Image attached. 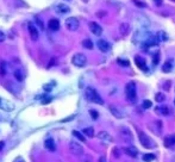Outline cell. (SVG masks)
<instances>
[{"instance_id":"6da1fadb","label":"cell","mask_w":175,"mask_h":162,"mask_svg":"<svg viewBox=\"0 0 175 162\" xmlns=\"http://www.w3.org/2000/svg\"><path fill=\"white\" fill-rule=\"evenodd\" d=\"M85 96H86V99L88 101L95 103V104H99V105H104V100L101 99V97L99 96V93L94 88L87 87L86 91H85Z\"/></svg>"},{"instance_id":"7a4b0ae2","label":"cell","mask_w":175,"mask_h":162,"mask_svg":"<svg viewBox=\"0 0 175 162\" xmlns=\"http://www.w3.org/2000/svg\"><path fill=\"white\" fill-rule=\"evenodd\" d=\"M125 96L130 103H135L137 100V92H136V84L133 81H130L125 86Z\"/></svg>"},{"instance_id":"3957f363","label":"cell","mask_w":175,"mask_h":162,"mask_svg":"<svg viewBox=\"0 0 175 162\" xmlns=\"http://www.w3.org/2000/svg\"><path fill=\"white\" fill-rule=\"evenodd\" d=\"M72 63L75 66V67L81 68V67L86 66V63H87V57H86V55L81 54V53H77V54H75L72 57Z\"/></svg>"},{"instance_id":"277c9868","label":"cell","mask_w":175,"mask_h":162,"mask_svg":"<svg viewBox=\"0 0 175 162\" xmlns=\"http://www.w3.org/2000/svg\"><path fill=\"white\" fill-rule=\"evenodd\" d=\"M138 137H140V141H141V143H142L143 147H145L147 149H153L154 147H155V143H154V141L147 135V134H144L142 131H140V134H138Z\"/></svg>"},{"instance_id":"5b68a950","label":"cell","mask_w":175,"mask_h":162,"mask_svg":"<svg viewBox=\"0 0 175 162\" xmlns=\"http://www.w3.org/2000/svg\"><path fill=\"white\" fill-rule=\"evenodd\" d=\"M80 26V23H79V19L75 18V17H69L67 18L66 21V28L69 30V31H76Z\"/></svg>"},{"instance_id":"8992f818","label":"cell","mask_w":175,"mask_h":162,"mask_svg":"<svg viewBox=\"0 0 175 162\" xmlns=\"http://www.w3.org/2000/svg\"><path fill=\"white\" fill-rule=\"evenodd\" d=\"M69 150H70L72 154H74V155H82V154H84L82 145L76 143V142H74V141L69 142Z\"/></svg>"},{"instance_id":"52a82bcc","label":"cell","mask_w":175,"mask_h":162,"mask_svg":"<svg viewBox=\"0 0 175 162\" xmlns=\"http://www.w3.org/2000/svg\"><path fill=\"white\" fill-rule=\"evenodd\" d=\"M0 110L6 111V112H11V111L14 110V105H13V103H11V101L0 98Z\"/></svg>"},{"instance_id":"ba28073f","label":"cell","mask_w":175,"mask_h":162,"mask_svg":"<svg viewBox=\"0 0 175 162\" xmlns=\"http://www.w3.org/2000/svg\"><path fill=\"white\" fill-rule=\"evenodd\" d=\"M28 29H29V33L31 36V40L36 42L38 40V29H37V26L33 23L29 22L28 23Z\"/></svg>"},{"instance_id":"9c48e42d","label":"cell","mask_w":175,"mask_h":162,"mask_svg":"<svg viewBox=\"0 0 175 162\" xmlns=\"http://www.w3.org/2000/svg\"><path fill=\"white\" fill-rule=\"evenodd\" d=\"M97 45H98L99 50L101 53H109L110 50H111V44L107 41H105V40H99Z\"/></svg>"},{"instance_id":"30bf717a","label":"cell","mask_w":175,"mask_h":162,"mask_svg":"<svg viewBox=\"0 0 175 162\" xmlns=\"http://www.w3.org/2000/svg\"><path fill=\"white\" fill-rule=\"evenodd\" d=\"M89 29H91L92 33L95 35V36H100V35L102 33V28L99 25L98 23H95V22L89 23Z\"/></svg>"},{"instance_id":"8fae6325","label":"cell","mask_w":175,"mask_h":162,"mask_svg":"<svg viewBox=\"0 0 175 162\" xmlns=\"http://www.w3.org/2000/svg\"><path fill=\"white\" fill-rule=\"evenodd\" d=\"M121 138L124 141H126V142H132V140H133L131 131L128 129V128H121Z\"/></svg>"},{"instance_id":"7c38bea8","label":"cell","mask_w":175,"mask_h":162,"mask_svg":"<svg viewBox=\"0 0 175 162\" xmlns=\"http://www.w3.org/2000/svg\"><path fill=\"white\" fill-rule=\"evenodd\" d=\"M110 111H111V113H112L116 118H124V112H123V110H121L119 107H117V106H114V105H111V106H110Z\"/></svg>"},{"instance_id":"4fadbf2b","label":"cell","mask_w":175,"mask_h":162,"mask_svg":"<svg viewBox=\"0 0 175 162\" xmlns=\"http://www.w3.org/2000/svg\"><path fill=\"white\" fill-rule=\"evenodd\" d=\"M135 63L137 65V67L140 68V69H142V70H148V68H147V63H145V60L141 57V56H136L135 57Z\"/></svg>"},{"instance_id":"5bb4252c","label":"cell","mask_w":175,"mask_h":162,"mask_svg":"<svg viewBox=\"0 0 175 162\" xmlns=\"http://www.w3.org/2000/svg\"><path fill=\"white\" fill-rule=\"evenodd\" d=\"M48 28H49V30H51V31H57V30L60 29V22H58V19L51 18V19L48 22Z\"/></svg>"},{"instance_id":"9a60e30c","label":"cell","mask_w":175,"mask_h":162,"mask_svg":"<svg viewBox=\"0 0 175 162\" xmlns=\"http://www.w3.org/2000/svg\"><path fill=\"white\" fill-rule=\"evenodd\" d=\"M55 10H56L57 13H60V14H66V13H68V12L70 11L69 6L66 5V4H58V5H56Z\"/></svg>"},{"instance_id":"2e32d148","label":"cell","mask_w":175,"mask_h":162,"mask_svg":"<svg viewBox=\"0 0 175 162\" xmlns=\"http://www.w3.org/2000/svg\"><path fill=\"white\" fill-rule=\"evenodd\" d=\"M175 144V134L174 135H170V136H167V137H164L163 140V145L164 147H172V145H174Z\"/></svg>"},{"instance_id":"e0dca14e","label":"cell","mask_w":175,"mask_h":162,"mask_svg":"<svg viewBox=\"0 0 175 162\" xmlns=\"http://www.w3.org/2000/svg\"><path fill=\"white\" fill-rule=\"evenodd\" d=\"M98 137L101 141H105V142H112L113 141L112 136L110 135L109 132H106V131H100L98 134Z\"/></svg>"},{"instance_id":"ac0fdd59","label":"cell","mask_w":175,"mask_h":162,"mask_svg":"<svg viewBox=\"0 0 175 162\" xmlns=\"http://www.w3.org/2000/svg\"><path fill=\"white\" fill-rule=\"evenodd\" d=\"M124 151H125L129 156H131V157H137V155H138V150H137V148H136V147H133V145L125 148Z\"/></svg>"},{"instance_id":"d6986e66","label":"cell","mask_w":175,"mask_h":162,"mask_svg":"<svg viewBox=\"0 0 175 162\" xmlns=\"http://www.w3.org/2000/svg\"><path fill=\"white\" fill-rule=\"evenodd\" d=\"M44 145H45V148H47L48 150H50V151L56 150V144H55V141L53 140V138H48V140H45Z\"/></svg>"},{"instance_id":"ffe728a7","label":"cell","mask_w":175,"mask_h":162,"mask_svg":"<svg viewBox=\"0 0 175 162\" xmlns=\"http://www.w3.org/2000/svg\"><path fill=\"white\" fill-rule=\"evenodd\" d=\"M156 112L158 113V115H161V116H168L169 115V108L167 107V106H158V107H156Z\"/></svg>"},{"instance_id":"44dd1931","label":"cell","mask_w":175,"mask_h":162,"mask_svg":"<svg viewBox=\"0 0 175 162\" xmlns=\"http://www.w3.org/2000/svg\"><path fill=\"white\" fill-rule=\"evenodd\" d=\"M119 30H121V33L123 36H125V35H128L129 33V30H130V25L128 24V23H123L121 25V28H119Z\"/></svg>"},{"instance_id":"7402d4cb","label":"cell","mask_w":175,"mask_h":162,"mask_svg":"<svg viewBox=\"0 0 175 162\" xmlns=\"http://www.w3.org/2000/svg\"><path fill=\"white\" fill-rule=\"evenodd\" d=\"M24 76L25 75H24V72H23L22 69H16V70H14V77H16L18 81H20V82L24 81Z\"/></svg>"},{"instance_id":"603a6c76","label":"cell","mask_w":175,"mask_h":162,"mask_svg":"<svg viewBox=\"0 0 175 162\" xmlns=\"http://www.w3.org/2000/svg\"><path fill=\"white\" fill-rule=\"evenodd\" d=\"M82 134L85 135V136H87V137H93L94 136V129L93 128H85V129L82 130Z\"/></svg>"},{"instance_id":"cb8c5ba5","label":"cell","mask_w":175,"mask_h":162,"mask_svg":"<svg viewBox=\"0 0 175 162\" xmlns=\"http://www.w3.org/2000/svg\"><path fill=\"white\" fill-rule=\"evenodd\" d=\"M172 62H169V61H167V62H164L163 67H162V72L164 73H169V72H172Z\"/></svg>"},{"instance_id":"d4e9b609","label":"cell","mask_w":175,"mask_h":162,"mask_svg":"<svg viewBox=\"0 0 175 162\" xmlns=\"http://www.w3.org/2000/svg\"><path fill=\"white\" fill-rule=\"evenodd\" d=\"M82 45H84V48H86V49H93V42L91 41V40H85V41H82Z\"/></svg>"},{"instance_id":"484cf974","label":"cell","mask_w":175,"mask_h":162,"mask_svg":"<svg viewBox=\"0 0 175 162\" xmlns=\"http://www.w3.org/2000/svg\"><path fill=\"white\" fill-rule=\"evenodd\" d=\"M164 99H166V96H164L163 93H161V92H158V93L155 94V100L157 103H162V101H164Z\"/></svg>"},{"instance_id":"4316f807","label":"cell","mask_w":175,"mask_h":162,"mask_svg":"<svg viewBox=\"0 0 175 162\" xmlns=\"http://www.w3.org/2000/svg\"><path fill=\"white\" fill-rule=\"evenodd\" d=\"M155 159V155L154 154H144L143 155V161L144 162H151Z\"/></svg>"},{"instance_id":"83f0119b","label":"cell","mask_w":175,"mask_h":162,"mask_svg":"<svg viewBox=\"0 0 175 162\" xmlns=\"http://www.w3.org/2000/svg\"><path fill=\"white\" fill-rule=\"evenodd\" d=\"M73 135L76 137V138H79V140L81 141V142H85L86 141V138H85V136L81 134V132H79V131H76V130H74L73 131Z\"/></svg>"},{"instance_id":"f1b7e54d","label":"cell","mask_w":175,"mask_h":162,"mask_svg":"<svg viewBox=\"0 0 175 162\" xmlns=\"http://www.w3.org/2000/svg\"><path fill=\"white\" fill-rule=\"evenodd\" d=\"M133 1V4L136 5V6H138V7H147V4L145 2H143V1H140V0H132Z\"/></svg>"},{"instance_id":"f546056e","label":"cell","mask_w":175,"mask_h":162,"mask_svg":"<svg viewBox=\"0 0 175 162\" xmlns=\"http://www.w3.org/2000/svg\"><path fill=\"white\" fill-rule=\"evenodd\" d=\"M117 62L119 63L121 66H124V67H126V66H129V61L128 60H123V58H118L117 60Z\"/></svg>"},{"instance_id":"4dcf8cb0","label":"cell","mask_w":175,"mask_h":162,"mask_svg":"<svg viewBox=\"0 0 175 162\" xmlns=\"http://www.w3.org/2000/svg\"><path fill=\"white\" fill-rule=\"evenodd\" d=\"M151 105H153V104H151L150 100H144V101H143V107L144 108H150Z\"/></svg>"},{"instance_id":"1f68e13d","label":"cell","mask_w":175,"mask_h":162,"mask_svg":"<svg viewBox=\"0 0 175 162\" xmlns=\"http://www.w3.org/2000/svg\"><path fill=\"white\" fill-rule=\"evenodd\" d=\"M89 113H91V116H92V118L93 119H97L98 118V112H97V111H95V110H91V111H89Z\"/></svg>"},{"instance_id":"d6a6232c","label":"cell","mask_w":175,"mask_h":162,"mask_svg":"<svg viewBox=\"0 0 175 162\" xmlns=\"http://www.w3.org/2000/svg\"><path fill=\"white\" fill-rule=\"evenodd\" d=\"M6 70H5V62H1V67H0V74L1 75H5Z\"/></svg>"},{"instance_id":"836d02e7","label":"cell","mask_w":175,"mask_h":162,"mask_svg":"<svg viewBox=\"0 0 175 162\" xmlns=\"http://www.w3.org/2000/svg\"><path fill=\"white\" fill-rule=\"evenodd\" d=\"M36 22H37V24L39 25V28H41V29L43 30V29H44V25H43V23H42V21L39 19V17H36Z\"/></svg>"},{"instance_id":"e575fe53","label":"cell","mask_w":175,"mask_h":162,"mask_svg":"<svg viewBox=\"0 0 175 162\" xmlns=\"http://www.w3.org/2000/svg\"><path fill=\"white\" fill-rule=\"evenodd\" d=\"M158 60H160V55L157 54L156 56H154V60H153L154 65H157V63H158Z\"/></svg>"},{"instance_id":"d590c367","label":"cell","mask_w":175,"mask_h":162,"mask_svg":"<svg viewBox=\"0 0 175 162\" xmlns=\"http://www.w3.org/2000/svg\"><path fill=\"white\" fill-rule=\"evenodd\" d=\"M5 38H6L5 33L2 32V31H0V43H1V42H4V41H5Z\"/></svg>"},{"instance_id":"8d00e7d4","label":"cell","mask_w":175,"mask_h":162,"mask_svg":"<svg viewBox=\"0 0 175 162\" xmlns=\"http://www.w3.org/2000/svg\"><path fill=\"white\" fill-rule=\"evenodd\" d=\"M154 2H155V5H156V6H162L163 0H154Z\"/></svg>"},{"instance_id":"74e56055","label":"cell","mask_w":175,"mask_h":162,"mask_svg":"<svg viewBox=\"0 0 175 162\" xmlns=\"http://www.w3.org/2000/svg\"><path fill=\"white\" fill-rule=\"evenodd\" d=\"M99 17H102V16H105L106 13H105V11H100V13H97Z\"/></svg>"},{"instance_id":"f35d334b","label":"cell","mask_w":175,"mask_h":162,"mask_svg":"<svg viewBox=\"0 0 175 162\" xmlns=\"http://www.w3.org/2000/svg\"><path fill=\"white\" fill-rule=\"evenodd\" d=\"M99 162H106V159H105V156H101V157L99 159Z\"/></svg>"},{"instance_id":"ab89813d","label":"cell","mask_w":175,"mask_h":162,"mask_svg":"<svg viewBox=\"0 0 175 162\" xmlns=\"http://www.w3.org/2000/svg\"><path fill=\"white\" fill-rule=\"evenodd\" d=\"M4 145H5V143H4L2 141H1V142H0V151L2 150V148H4Z\"/></svg>"},{"instance_id":"60d3db41","label":"cell","mask_w":175,"mask_h":162,"mask_svg":"<svg viewBox=\"0 0 175 162\" xmlns=\"http://www.w3.org/2000/svg\"><path fill=\"white\" fill-rule=\"evenodd\" d=\"M82 1H84V2H88V1H89V0H82Z\"/></svg>"},{"instance_id":"b9f144b4","label":"cell","mask_w":175,"mask_h":162,"mask_svg":"<svg viewBox=\"0 0 175 162\" xmlns=\"http://www.w3.org/2000/svg\"><path fill=\"white\" fill-rule=\"evenodd\" d=\"M16 162H17V161H16ZM18 162H23V160H22V159H19V160H18Z\"/></svg>"},{"instance_id":"7bdbcfd3","label":"cell","mask_w":175,"mask_h":162,"mask_svg":"<svg viewBox=\"0 0 175 162\" xmlns=\"http://www.w3.org/2000/svg\"><path fill=\"white\" fill-rule=\"evenodd\" d=\"M170 1H175V0H170Z\"/></svg>"},{"instance_id":"ee69618b","label":"cell","mask_w":175,"mask_h":162,"mask_svg":"<svg viewBox=\"0 0 175 162\" xmlns=\"http://www.w3.org/2000/svg\"><path fill=\"white\" fill-rule=\"evenodd\" d=\"M174 103H175V101H174Z\"/></svg>"}]
</instances>
